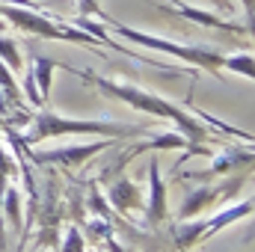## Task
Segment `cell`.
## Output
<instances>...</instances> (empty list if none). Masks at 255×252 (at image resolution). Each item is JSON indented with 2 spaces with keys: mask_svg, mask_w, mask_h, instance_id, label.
Segmentation results:
<instances>
[{
  "mask_svg": "<svg viewBox=\"0 0 255 252\" xmlns=\"http://www.w3.org/2000/svg\"><path fill=\"white\" fill-rule=\"evenodd\" d=\"M57 65L65 68V71H71V74H77V77H83L86 83H92V86H95L101 95H107V98L125 101L128 107H133V110H139V113H148V116H157V119L172 122V125L187 136V142H190L181 160H187V157H193V154H199V157H211V148H208L211 130H208L205 125H199V122H196V116H190L187 110L175 107L172 101H166V98H160V95H154V92H148V89H142V86L119 83V80L101 77V74L86 71V68H80V71H77L74 65H65V63H57Z\"/></svg>",
  "mask_w": 255,
  "mask_h": 252,
  "instance_id": "obj_1",
  "label": "cell"
},
{
  "mask_svg": "<svg viewBox=\"0 0 255 252\" xmlns=\"http://www.w3.org/2000/svg\"><path fill=\"white\" fill-rule=\"evenodd\" d=\"M15 130V127H12ZM65 133H101L107 139H133V136H145L148 127L145 125H116V122H101V119H65L57 116L54 110L42 107L36 113H30V122H27V133L15 130L18 142L33 148L39 145L42 139H51V136H65Z\"/></svg>",
  "mask_w": 255,
  "mask_h": 252,
  "instance_id": "obj_2",
  "label": "cell"
},
{
  "mask_svg": "<svg viewBox=\"0 0 255 252\" xmlns=\"http://www.w3.org/2000/svg\"><path fill=\"white\" fill-rule=\"evenodd\" d=\"M98 21H101L107 30H113L116 36H122V39L133 42V45H142V48H148V51L169 54V57H175V60H181V63H190V65H196V68H205V71H211V74H217V77L226 71V57L217 54V51H211V48H202V45H178V42H169V39H160V36H151V33L125 27V24L113 21L104 9L98 12Z\"/></svg>",
  "mask_w": 255,
  "mask_h": 252,
  "instance_id": "obj_3",
  "label": "cell"
},
{
  "mask_svg": "<svg viewBox=\"0 0 255 252\" xmlns=\"http://www.w3.org/2000/svg\"><path fill=\"white\" fill-rule=\"evenodd\" d=\"M0 15L15 24L21 33H30V36H42V39H57V42H71V45H89V48H98V39L89 36L86 30L74 27L65 21V15H54V12H33V9H24V6H12V3H0Z\"/></svg>",
  "mask_w": 255,
  "mask_h": 252,
  "instance_id": "obj_4",
  "label": "cell"
},
{
  "mask_svg": "<svg viewBox=\"0 0 255 252\" xmlns=\"http://www.w3.org/2000/svg\"><path fill=\"white\" fill-rule=\"evenodd\" d=\"M250 214H253V199H247V202H241V205H232V208H223L220 214H214V217H208V220L178 223V226H172V244H175L178 252H190L196 244L208 241L211 235L223 232L226 226H232V223H238V220H244V217H250Z\"/></svg>",
  "mask_w": 255,
  "mask_h": 252,
  "instance_id": "obj_5",
  "label": "cell"
},
{
  "mask_svg": "<svg viewBox=\"0 0 255 252\" xmlns=\"http://www.w3.org/2000/svg\"><path fill=\"white\" fill-rule=\"evenodd\" d=\"M116 139H101V142H86V145H65V148H51V151H33L24 145V154L36 163V166H63V169H71V166H80L86 163L89 157L107 151Z\"/></svg>",
  "mask_w": 255,
  "mask_h": 252,
  "instance_id": "obj_6",
  "label": "cell"
},
{
  "mask_svg": "<svg viewBox=\"0 0 255 252\" xmlns=\"http://www.w3.org/2000/svg\"><path fill=\"white\" fill-rule=\"evenodd\" d=\"M241 187H244V178H241V175H235L232 181H220V184L199 187L196 193H190V196L184 199V205H181L178 217H181V220H193V217H196V214H202L205 208L220 205V202H226V199L238 196V193H241Z\"/></svg>",
  "mask_w": 255,
  "mask_h": 252,
  "instance_id": "obj_7",
  "label": "cell"
},
{
  "mask_svg": "<svg viewBox=\"0 0 255 252\" xmlns=\"http://www.w3.org/2000/svg\"><path fill=\"white\" fill-rule=\"evenodd\" d=\"M142 211H145L148 229H157L169 214V208H166V184L160 178V160L157 157L148 160V202H142Z\"/></svg>",
  "mask_w": 255,
  "mask_h": 252,
  "instance_id": "obj_8",
  "label": "cell"
},
{
  "mask_svg": "<svg viewBox=\"0 0 255 252\" xmlns=\"http://www.w3.org/2000/svg\"><path fill=\"white\" fill-rule=\"evenodd\" d=\"M166 9H175L181 18H187V21H196V24H202V27H211V30H223V33H238V36H250L253 30L250 27H244V24H238V21H229L226 15H217V12H205V9H196L190 3H184V0H166Z\"/></svg>",
  "mask_w": 255,
  "mask_h": 252,
  "instance_id": "obj_9",
  "label": "cell"
},
{
  "mask_svg": "<svg viewBox=\"0 0 255 252\" xmlns=\"http://www.w3.org/2000/svg\"><path fill=\"white\" fill-rule=\"evenodd\" d=\"M250 169L253 166V145H238V148H226L223 154H217L214 157V163H211V169H205V172H193L190 178L193 181H208V178H217V175H226V172H235V169Z\"/></svg>",
  "mask_w": 255,
  "mask_h": 252,
  "instance_id": "obj_10",
  "label": "cell"
},
{
  "mask_svg": "<svg viewBox=\"0 0 255 252\" xmlns=\"http://www.w3.org/2000/svg\"><path fill=\"white\" fill-rule=\"evenodd\" d=\"M107 199L116 205L119 214H128V217L142 211V193H139V187H136L130 178H125V175H119V178H113V181L107 184Z\"/></svg>",
  "mask_w": 255,
  "mask_h": 252,
  "instance_id": "obj_11",
  "label": "cell"
},
{
  "mask_svg": "<svg viewBox=\"0 0 255 252\" xmlns=\"http://www.w3.org/2000/svg\"><path fill=\"white\" fill-rule=\"evenodd\" d=\"M187 136L181 133V130H169V133H157V136H151V139H145V142H136L133 148H122V154H125L128 160H133L139 151H160V148H184L187 151Z\"/></svg>",
  "mask_w": 255,
  "mask_h": 252,
  "instance_id": "obj_12",
  "label": "cell"
},
{
  "mask_svg": "<svg viewBox=\"0 0 255 252\" xmlns=\"http://www.w3.org/2000/svg\"><path fill=\"white\" fill-rule=\"evenodd\" d=\"M30 68H33V80H36L39 98H42V104H48V92H51V80H54V68H57V60L33 54V65H30Z\"/></svg>",
  "mask_w": 255,
  "mask_h": 252,
  "instance_id": "obj_13",
  "label": "cell"
},
{
  "mask_svg": "<svg viewBox=\"0 0 255 252\" xmlns=\"http://www.w3.org/2000/svg\"><path fill=\"white\" fill-rule=\"evenodd\" d=\"M6 214H9V220H12V226L15 229H21V199H18V187L15 184H6Z\"/></svg>",
  "mask_w": 255,
  "mask_h": 252,
  "instance_id": "obj_14",
  "label": "cell"
},
{
  "mask_svg": "<svg viewBox=\"0 0 255 252\" xmlns=\"http://www.w3.org/2000/svg\"><path fill=\"white\" fill-rule=\"evenodd\" d=\"M226 68L235 71V74H244L253 80L255 65H253V54H235V57H226Z\"/></svg>",
  "mask_w": 255,
  "mask_h": 252,
  "instance_id": "obj_15",
  "label": "cell"
},
{
  "mask_svg": "<svg viewBox=\"0 0 255 252\" xmlns=\"http://www.w3.org/2000/svg\"><path fill=\"white\" fill-rule=\"evenodd\" d=\"M60 252H83V235L77 232V226L65 232V241H63V250Z\"/></svg>",
  "mask_w": 255,
  "mask_h": 252,
  "instance_id": "obj_16",
  "label": "cell"
},
{
  "mask_svg": "<svg viewBox=\"0 0 255 252\" xmlns=\"http://www.w3.org/2000/svg\"><path fill=\"white\" fill-rule=\"evenodd\" d=\"M244 9H247V27H253V9H255V0H241Z\"/></svg>",
  "mask_w": 255,
  "mask_h": 252,
  "instance_id": "obj_17",
  "label": "cell"
},
{
  "mask_svg": "<svg viewBox=\"0 0 255 252\" xmlns=\"http://www.w3.org/2000/svg\"><path fill=\"white\" fill-rule=\"evenodd\" d=\"M211 3H214L217 9H223L226 15H232V3H229V0H211Z\"/></svg>",
  "mask_w": 255,
  "mask_h": 252,
  "instance_id": "obj_18",
  "label": "cell"
},
{
  "mask_svg": "<svg viewBox=\"0 0 255 252\" xmlns=\"http://www.w3.org/2000/svg\"><path fill=\"white\" fill-rule=\"evenodd\" d=\"M24 244H27V241H24V238H21V247H18V252H24Z\"/></svg>",
  "mask_w": 255,
  "mask_h": 252,
  "instance_id": "obj_19",
  "label": "cell"
},
{
  "mask_svg": "<svg viewBox=\"0 0 255 252\" xmlns=\"http://www.w3.org/2000/svg\"><path fill=\"white\" fill-rule=\"evenodd\" d=\"M0 30H6V21H3V18H0Z\"/></svg>",
  "mask_w": 255,
  "mask_h": 252,
  "instance_id": "obj_20",
  "label": "cell"
},
{
  "mask_svg": "<svg viewBox=\"0 0 255 252\" xmlns=\"http://www.w3.org/2000/svg\"><path fill=\"white\" fill-rule=\"evenodd\" d=\"M3 127H6V119H0V130H3Z\"/></svg>",
  "mask_w": 255,
  "mask_h": 252,
  "instance_id": "obj_21",
  "label": "cell"
}]
</instances>
